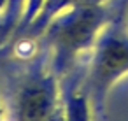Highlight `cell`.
<instances>
[{"label": "cell", "instance_id": "6da1fadb", "mask_svg": "<svg viewBox=\"0 0 128 121\" xmlns=\"http://www.w3.org/2000/svg\"><path fill=\"white\" fill-rule=\"evenodd\" d=\"M128 0H116L114 11L102 28L93 49L86 74L84 91L88 95L93 118L100 119L110 90L128 76Z\"/></svg>", "mask_w": 128, "mask_h": 121}, {"label": "cell", "instance_id": "7a4b0ae2", "mask_svg": "<svg viewBox=\"0 0 128 121\" xmlns=\"http://www.w3.org/2000/svg\"><path fill=\"white\" fill-rule=\"evenodd\" d=\"M114 6L102 4H74L72 9L58 21L54 32L56 46V67L58 70H67L77 56L88 49H93L102 28L109 21Z\"/></svg>", "mask_w": 128, "mask_h": 121}, {"label": "cell", "instance_id": "3957f363", "mask_svg": "<svg viewBox=\"0 0 128 121\" xmlns=\"http://www.w3.org/2000/svg\"><path fill=\"white\" fill-rule=\"evenodd\" d=\"M56 84L51 77L34 79L20 100L21 121H46L58 107Z\"/></svg>", "mask_w": 128, "mask_h": 121}, {"label": "cell", "instance_id": "277c9868", "mask_svg": "<svg viewBox=\"0 0 128 121\" xmlns=\"http://www.w3.org/2000/svg\"><path fill=\"white\" fill-rule=\"evenodd\" d=\"M63 112H65V121H93L95 119L86 91L77 90L74 84L65 93Z\"/></svg>", "mask_w": 128, "mask_h": 121}]
</instances>
